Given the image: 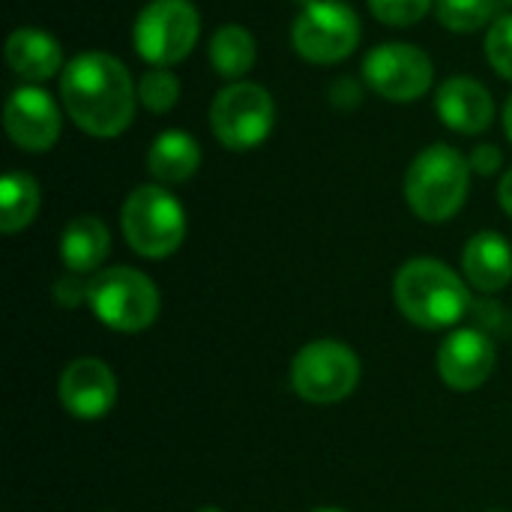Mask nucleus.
Listing matches in <instances>:
<instances>
[{
  "mask_svg": "<svg viewBox=\"0 0 512 512\" xmlns=\"http://www.w3.org/2000/svg\"><path fill=\"white\" fill-rule=\"evenodd\" d=\"M60 99L81 132L93 138H117L135 117L138 87L117 57L84 51L63 66Z\"/></svg>",
  "mask_w": 512,
  "mask_h": 512,
  "instance_id": "f257e3e1",
  "label": "nucleus"
},
{
  "mask_svg": "<svg viewBox=\"0 0 512 512\" xmlns=\"http://www.w3.org/2000/svg\"><path fill=\"white\" fill-rule=\"evenodd\" d=\"M393 291L402 315L423 330L453 327L471 306L465 282L435 258H414L402 264Z\"/></svg>",
  "mask_w": 512,
  "mask_h": 512,
  "instance_id": "f03ea898",
  "label": "nucleus"
},
{
  "mask_svg": "<svg viewBox=\"0 0 512 512\" xmlns=\"http://www.w3.org/2000/svg\"><path fill=\"white\" fill-rule=\"evenodd\" d=\"M471 186V162L450 144H432L417 153L405 174V201L423 222L453 219Z\"/></svg>",
  "mask_w": 512,
  "mask_h": 512,
  "instance_id": "7ed1b4c3",
  "label": "nucleus"
},
{
  "mask_svg": "<svg viewBox=\"0 0 512 512\" xmlns=\"http://www.w3.org/2000/svg\"><path fill=\"white\" fill-rule=\"evenodd\" d=\"M123 237L141 258H168L186 237V213L180 201L159 183H147L129 192L120 210Z\"/></svg>",
  "mask_w": 512,
  "mask_h": 512,
  "instance_id": "20e7f679",
  "label": "nucleus"
},
{
  "mask_svg": "<svg viewBox=\"0 0 512 512\" xmlns=\"http://www.w3.org/2000/svg\"><path fill=\"white\" fill-rule=\"evenodd\" d=\"M87 306L117 333H141L159 315V291L135 267H108L87 282Z\"/></svg>",
  "mask_w": 512,
  "mask_h": 512,
  "instance_id": "39448f33",
  "label": "nucleus"
},
{
  "mask_svg": "<svg viewBox=\"0 0 512 512\" xmlns=\"http://www.w3.org/2000/svg\"><path fill=\"white\" fill-rule=\"evenodd\" d=\"M201 15L192 0H150L132 27V42L150 66H174L186 60L198 42Z\"/></svg>",
  "mask_w": 512,
  "mask_h": 512,
  "instance_id": "423d86ee",
  "label": "nucleus"
},
{
  "mask_svg": "<svg viewBox=\"0 0 512 512\" xmlns=\"http://www.w3.org/2000/svg\"><path fill=\"white\" fill-rule=\"evenodd\" d=\"M276 123V102L255 81H231L210 105V129L228 150H252L267 141Z\"/></svg>",
  "mask_w": 512,
  "mask_h": 512,
  "instance_id": "0eeeda50",
  "label": "nucleus"
},
{
  "mask_svg": "<svg viewBox=\"0 0 512 512\" xmlns=\"http://www.w3.org/2000/svg\"><path fill=\"white\" fill-rule=\"evenodd\" d=\"M291 384L312 405H336L360 384V357L336 339L309 342L291 366Z\"/></svg>",
  "mask_w": 512,
  "mask_h": 512,
  "instance_id": "6e6552de",
  "label": "nucleus"
},
{
  "mask_svg": "<svg viewBox=\"0 0 512 512\" xmlns=\"http://www.w3.org/2000/svg\"><path fill=\"white\" fill-rule=\"evenodd\" d=\"M360 36V18L342 0H318L300 9L291 27V42L297 54L318 66L342 63L345 57H351L360 45Z\"/></svg>",
  "mask_w": 512,
  "mask_h": 512,
  "instance_id": "1a4fd4ad",
  "label": "nucleus"
},
{
  "mask_svg": "<svg viewBox=\"0 0 512 512\" xmlns=\"http://www.w3.org/2000/svg\"><path fill=\"white\" fill-rule=\"evenodd\" d=\"M363 81L390 102H417L432 90L435 63L411 42H384L366 54Z\"/></svg>",
  "mask_w": 512,
  "mask_h": 512,
  "instance_id": "9d476101",
  "label": "nucleus"
},
{
  "mask_svg": "<svg viewBox=\"0 0 512 512\" xmlns=\"http://www.w3.org/2000/svg\"><path fill=\"white\" fill-rule=\"evenodd\" d=\"M3 126L9 141L27 153H45L57 144L63 117L54 96L36 84H21L6 96Z\"/></svg>",
  "mask_w": 512,
  "mask_h": 512,
  "instance_id": "9b49d317",
  "label": "nucleus"
},
{
  "mask_svg": "<svg viewBox=\"0 0 512 512\" xmlns=\"http://www.w3.org/2000/svg\"><path fill=\"white\" fill-rule=\"evenodd\" d=\"M60 402L78 420H102L117 402V378L96 357L72 360L60 375Z\"/></svg>",
  "mask_w": 512,
  "mask_h": 512,
  "instance_id": "f8f14e48",
  "label": "nucleus"
},
{
  "mask_svg": "<svg viewBox=\"0 0 512 512\" xmlns=\"http://www.w3.org/2000/svg\"><path fill=\"white\" fill-rule=\"evenodd\" d=\"M495 363V342L480 330H456L438 351V372L444 384L459 393H471L480 384H486L495 372Z\"/></svg>",
  "mask_w": 512,
  "mask_h": 512,
  "instance_id": "ddd939ff",
  "label": "nucleus"
},
{
  "mask_svg": "<svg viewBox=\"0 0 512 512\" xmlns=\"http://www.w3.org/2000/svg\"><path fill=\"white\" fill-rule=\"evenodd\" d=\"M435 111L447 129L459 135H480L495 120V99L480 81L456 75L438 87Z\"/></svg>",
  "mask_w": 512,
  "mask_h": 512,
  "instance_id": "4468645a",
  "label": "nucleus"
},
{
  "mask_svg": "<svg viewBox=\"0 0 512 512\" xmlns=\"http://www.w3.org/2000/svg\"><path fill=\"white\" fill-rule=\"evenodd\" d=\"M6 63L18 78L39 84L63 69V48L39 27H18L6 39Z\"/></svg>",
  "mask_w": 512,
  "mask_h": 512,
  "instance_id": "2eb2a0df",
  "label": "nucleus"
},
{
  "mask_svg": "<svg viewBox=\"0 0 512 512\" xmlns=\"http://www.w3.org/2000/svg\"><path fill=\"white\" fill-rule=\"evenodd\" d=\"M465 276L474 288L495 294L507 288L512 279V249L510 243L495 231H480L468 240L462 255Z\"/></svg>",
  "mask_w": 512,
  "mask_h": 512,
  "instance_id": "dca6fc26",
  "label": "nucleus"
},
{
  "mask_svg": "<svg viewBox=\"0 0 512 512\" xmlns=\"http://www.w3.org/2000/svg\"><path fill=\"white\" fill-rule=\"evenodd\" d=\"M111 252V234L96 216H75L60 237V258L69 273H93Z\"/></svg>",
  "mask_w": 512,
  "mask_h": 512,
  "instance_id": "f3484780",
  "label": "nucleus"
},
{
  "mask_svg": "<svg viewBox=\"0 0 512 512\" xmlns=\"http://www.w3.org/2000/svg\"><path fill=\"white\" fill-rule=\"evenodd\" d=\"M201 165L198 141L183 129H165L147 150V171L159 183H186Z\"/></svg>",
  "mask_w": 512,
  "mask_h": 512,
  "instance_id": "a211bd4d",
  "label": "nucleus"
},
{
  "mask_svg": "<svg viewBox=\"0 0 512 512\" xmlns=\"http://www.w3.org/2000/svg\"><path fill=\"white\" fill-rule=\"evenodd\" d=\"M207 57H210V66H213L216 75H222L228 81H240L258 63V42H255V36L246 27L222 24L210 36Z\"/></svg>",
  "mask_w": 512,
  "mask_h": 512,
  "instance_id": "6ab92c4d",
  "label": "nucleus"
},
{
  "mask_svg": "<svg viewBox=\"0 0 512 512\" xmlns=\"http://www.w3.org/2000/svg\"><path fill=\"white\" fill-rule=\"evenodd\" d=\"M39 183L27 171H9L0 180V231L18 234L39 213Z\"/></svg>",
  "mask_w": 512,
  "mask_h": 512,
  "instance_id": "aec40b11",
  "label": "nucleus"
},
{
  "mask_svg": "<svg viewBox=\"0 0 512 512\" xmlns=\"http://www.w3.org/2000/svg\"><path fill=\"white\" fill-rule=\"evenodd\" d=\"M498 0H435L438 21L453 33H477L486 24L492 27Z\"/></svg>",
  "mask_w": 512,
  "mask_h": 512,
  "instance_id": "412c9836",
  "label": "nucleus"
},
{
  "mask_svg": "<svg viewBox=\"0 0 512 512\" xmlns=\"http://www.w3.org/2000/svg\"><path fill=\"white\" fill-rule=\"evenodd\" d=\"M180 99V78L168 69V66H150L141 81H138V102L153 111V114H165L177 105Z\"/></svg>",
  "mask_w": 512,
  "mask_h": 512,
  "instance_id": "4be33fe9",
  "label": "nucleus"
},
{
  "mask_svg": "<svg viewBox=\"0 0 512 512\" xmlns=\"http://www.w3.org/2000/svg\"><path fill=\"white\" fill-rule=\"evenodd\" d=\"M432 3L435 0H369V9L381 24L411 27V24H420L429 15Z\"/></svg>",
  "mask_w": 512,
  "mask_h": 512,
  "instance_id": "5701e85b",
  "label": "nucleus"
},
{
  "mask_svg": "<svg viewBox=\"0 0 512 512\" xmlns=\"http://www.w3.org/2000/svg\"><path fill=\"white\" fill-rule=\"evenodd\" d=\"M486 57L501 78L512 81V12L492 21L486 33Z\"/></svg>",
  "mask_w": 512,
  "mask_h": 512,
  "instance_id": "b1692460",
  "label": "nucleus"
},
{
  "mask_svg": "<svg viewBox=\"0 0 512 512\" xmlns=\"http://www.w3.org/2000/svg\"><path fill=\"white\" fill-rule=\"evenodd\" d=\"M468 162H471V171L489 177V174H495V171L504 165V153H501V147H495V144H477V147L471 150Z\"/></svg>",
  "mask_w": 512,
  "mask_h": 512,
  "instance_id": "393cba45",
  "label": "nucleus"
},
{
  "mask_svg": "<svg viewBox=\"0 0 512 512\" xmlns=\"http://www.w3.org/2000/svg\"><path fill=\"white\" fill-rule=\"evenodd\" d=\"M360 99H363V93H360V84L354 78H336L330 84V102L336 108H357Z\"/></svg>",
  "mask_w": 512,
  "mask_h": 512,
  "instance_id": "a878e982",
  "label": "nucleus"
},
{
  "mask_svg": "<svg viewBox=\"0 0 512 512\" xmlns=\"http://www.w3.org/2000/svg\"><path fill=\"white\" fill-rule=\"evenodd\" d=\"M78 273H69L57 282L54 294L63 306H78V303H87V282H78L75 279Z\"/></svg>",
  "mask_w": 512,
  "mask_h": 512,
  "instance_id": "bb28decb",
  "label": "nucleus"
},
{
  "mask_svg": "<svg viewBox=\"0 0 512 512\" xmlns=\"http://www.w3.org/2000/svg\"><path fill=\"white\" fill-rule=\"evenodd\" d=\"M498 201H501V207L507 210L512 216V168L501 177V186H498Z\"/></svg>",
  "mask_w": 512,
  "mask_h": 512,
  "instance_id": "cd10ccee",
  "label": "nucleus"
},
{
  "mask_svg": "<svg viewBox=\"0 0 512 512\" xmlns=\"http://www.w3.org/2000/svg\"><path fill=\"white\" fill-rule=\"evenodd\" d=\"M504 132H507V138L512 141V93L510 99H507V105H504Z\"/></svg>",
  "mask_w": 512,
  "mask_h": 512,
  "instance_id": "c85d7f7f",
  "label": "nucleus"
},
{
  "mask_svg": "<svg viewBox=\"0 0 512 512\" xmlns=\"http://www.w3.org/2000/svg\"><path fill=\"white\" fill-rule=\"evenodd\" d=\"M291 3H297V6H303V9H306V6H312V3H318V0H291Z\"/></svg>",
  "mask_w": 512,
  "mask_h": 512,
  "instance_id": "c756f323",
  "label": "nucleus"
},
{
  "mask_svg": "<svg viewBox=\"0 0 512 512\" xmlns=\"http://www.w3.org/2000/svg\"><path fill=\"white\" fill-rule=\"evenodd\" d=\"M198 512H222V510H219V507H201Z\"/></svg>",
  "mask_w": 512,
  "mask_h": 512,
  "instance_id": "7c9ffc66",
  "label": "nucleus"
},
{
  "mask_svg": "<svg viewBox=\"0 0 512 512\" xmlns=\"http://www.w3.org/2000/svg\"><path fill=\"white\" fill-rule=\"evenodd\" d=\"M315 512H345V510H315Z\"/></svg>",
  "mask_w": 512,
  "mask_h": 512,
  "instance_id": "2f4dec72",
  "label": "nucleus"
},
{
  "mask_svg": "<svg viewBox=\"0 0 512 512\" xmlns=\"http://www.w3.org/2000/svg\"><path fill=\"white\" fill-rule=\"evenodd\" d=\"M504 3H510V6H512V0H504Z\"/></svg>",
  "mask_w": 512,
  "mask_h": 512,
  "instance_id": "473e14b6",
  "label": "nucleus"
}]
</instances>
